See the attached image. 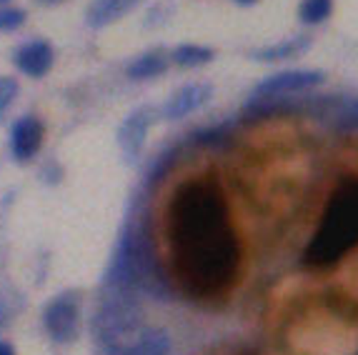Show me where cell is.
<instances>
[{
  "instance_id": "cell-9",
  "label": "cell",
  "mask_w": 358,
  "mask_h": 355,
  "mask_svg": "<svg viewBox=\"0 0 358 355\" xmlns=\"http://www.w3.org/2000/svg\"><path fill=\"white\" fill-rule=\"evenodd\" d=\"M171 350H173V340L166 328H143L136 340L123 343L108 355H171Z\"/></svg>"
},
{
  "instance_id": "cell-23",
  "label": "cell",
  "mask_w": 358,
  "mask_h": 355,
  "mask_svg": "<svg viewBox=\"0 0 358 355\" xmlns=\"http://www.w3.org/2000/svg\"><path fill=\"white\" fill-rule=\"evenodd\" d=\"M45 3H53V0H45Z\"/></svg>"
},
{
  "instance_id": "cell-2",
  "label": "cell",
  "mask_w": 358,
  "mask_h": 355,
  "mask_svg": "<svg viewBox=\"0 0 358 355\" xmlns=\"http://www.w3.org/2000/svg\"><path fill=\"white\" fill-rule=\"evenodd\" d=\"M358 245V178H343L331 190L318 228L301 253V266L331 268Z\"/></svg>"
},
{
  "instance_id": "cell-6",
  "label": "cell",
  "mask_w": 358,
  "mask_h": 355,
  "mask_svg": "<svg viewBox=\"0 0 358 355\" xmlns=\"http://www.w3.org/2000/svg\"><path fill=\"white\" fill-rule=\"evenodd\" d=\"M213 98V85L208 83H188L183 88H178L176 93H171V98L163 106V118L166 120H180L188 118L191 113L201 110L206 103Z\"/></svg>"
},
{
  "instance_id": "cell-5",
  "label": "cell",
  "mask_w": 358,
  "mask_h": 355,
  "mask_svg": "<svg viewBox=\"0 0 358 355\" xmlns=\"http://www.w3.org/2000/svg\"><path fill=\"white\" fill-rule=\"evenodd\" d=\"M78 320H80V310H78V300L73 296H58L45 305L43 310V326L45 333L53 338L55 343H71L78 335Z\"/></svg>"
},
{
  "instance_id": "cell-20",
  "label": "cell",
  "mask_w": 358,
  "mask_h": 355,
  "mask_svg": "<svg viewBox=\"0 0 358 355\" xmlns=\"http://www.w3.org/2000/svg\"><path fill=\"white\" fill-rule=\"evenodd\" d=\"M0 355H15V350H13L8 343H3V340H0Z\"/></svg>"
},
{
  "instance_id": "cell-10",
  "label": "cell",
  "mask_w": 358,
  "mask_h": 355,
  "mask_svg": "<svg viewBox=\"0 0 358 355\" xmlns=\"http://www.w3.org/2000/svg\"><path fill=\"white\" fill-rule=\"evenodd\" d=\"M15 66L28 78H43L53 66V48L45 41H30L15 50Z\"/></svg>"
},
{
  "instance_id": "cell-7",
  "label": "cell",
  "mask_w": 358,
  "mask_h": 355,
  "mask_svg": "<svg viewBox=\"0 0 358 355\" xmlns=\"http://www.w3.org/2000/svg\"><path fill=\"white\" fill-rule=\"evenodd\" d=\"M153 118H155V113L150 110V108H138V110H133L131 115L123 120V125L118 128V145L128 158H138V155H141Z\"/></svg>"
},
{
  "instance_id": "cell-16",
  "label": "cell",
  "mask_w": 358,
  "mask_h": 355,
  "mask_svg": "<svg viewBox=\"0 0 358 355\" xmlns=\"http://www.w3.org/2000/svg\"><path fill=\"white\" fill-rule=\"evenodd\" d=\"M23 23H25V10H20V8H6V10H0V30H3V33L18 30Z\"/></svg>"
},
{
  "instance_id": "cell-13",
  "label": "cell",
  "mask_w": 358,
  "mask_h": 355,
  "mask_svg": "<svg viewBox=\"0 0 358 355\" xmlns=\"http://www.w3.org/2000/svg\"><path fill=\"white\" fill-rule=\"evenodd\" d=\"M168 63L171 58L161 53V50H150V53L138 55L131 66L126 68V75L133 80H148V78H158L168 71Z\"/></svg>"
},
{
  "instance_id": "cell-4",
  "label": "cell",
  "mask_w": 358,
  "mask_h": 355,
  "mask_svg": "<svg viewBox=\"0 0 358 355\" xmlns=\"http://www.w3.org/2000/svg\"><path fill=\"white\" fill-rule=\"evenodd\" d=\"M326 83V73L318 68H291V71H278L273 75H266L256 88L251 90L253 101H271V98H286L293 93L316 88Z\"/></svg>"
},
{
  "instance_id": "cell-17",
  "label": "cell",
  "mask_w": 358,
  "mask_h": 355,
  "mask_svg": "<svg viewBox=\"0 0 358 355\" xmlns=\"http://www.w3.org/2000/svg\"><path fill=\"white\" fill-rule=\"evenodd\" d=\"M15 95H18V83H15V78H0V115L8 110L13 101H15Z\"/></svg>"
},
{
  "instance_id": "cell-8",
  "label": "cell",
  "mask_w": 358,
  "mask_h": 355,
  "mask_svg": "<svg viewBox=\"0 0 358 355\" xmlns=\"http://www.w3.org/2000/svg\"><path fill=\"white\" fill-rule=\"evenodd\" d=\"M43 145V125L33 115H23L13 123L10 131V150L18 163H28Z\"/></svg>"
},
{
  "instance_id": "cell-3",
  "label": "cell",
  "mask_w": 358,
  "mask_h": 355,
  "mask_svg": "<svg viewBox=\"0 0 358 355\" xmlns=\"http://www.w3.org/2000/svg\"><path fill=\"white\" fill-rule=\"evenodd\" d=\"M141 318H143V310H141L136 293L103 290V300L93 315L90 328H93V335H96L101 350H106L108 355L110 350L126 343V338L141 333Z\"/></svg>"
},
{
  "instance_id": "cell-1",
  "label": "cell",
  "mask_w": 358,
  "mask_h": 355,
  "mask_svg": "<svg viewBox=\"0 0 358 355\" xmlns=\"http://www.w3.org/2000/svg\"><path fill=\"white\" fill-rule=\"evenodd\" d=\"M168 243L180 290L196 300L223 296L241 268V245L223 190L210 178H188L168 203Z\"/></svg>"
},
{
  "instance_id": "cell-15",
  "label": "cell",
  "mask_w": 358,
  "mask_h": 355,
  "mask_svg": "<svg viewBox=\"0 0 358 355\" xmlns=\"http://www.w3.org/2000/svg\"><path fill=\"white\" fill-rule=\"evenodd\" d=\"M334 13V0H301L299 18L303 25H321L331 18Z\"/></svg>"
},
{
  "instance_id": "cell-19",
  "label": "cell",
  "mask_w": 358,
  "mask_h": 355,
  "mask_svg": "<svg viewBox=\"0 0 358 355\" xmlns=\"http://www.w3.org/2000/svg\"><path fill=\"white\" fill-rule=\"evenodd\" d=\"M8 318H10V313H8V308H6V300L0 298V328L6 326L8 323Z\"/></svg>"
},
{
  "instance_id": "cell-22",
  "label": "cell",
  "mask_w": 358,
  "mask_h": 355,
  "mask_svg": "<svg viewBox=\"0 0 358 355\" xmlns=\"http://www.w3.org/2000/svg\"><path fill=\"white\" fill-rule=\"evenodd\" d=\"M0 3H8V0H0Z\"/></svg>"
},
{
  "instance_id": "cell-11",
  "label": "cell",
  "mask_w": 358,
  "mask_h": 355,
  "mask_svg": "<svg viewBox=\"0 0 358 355\" xmlns=\"http://www.w3.org/2000/svg\"><path fill=\"white\" fill-rule=\"evenodd\" d=\"M136 6L138 0H96L85 13V20H88L90 28H106V25L128 15Z\"/></svg>"
},
{
  "instance_id": "cell-18",
  "label": "cell",
  "mask_w": 358,
  "mask_h": 355,
  "mask_svg": "<svg viewBox=\"0 0 358 355\" xmlns=\"http://www.w3.org/2000/svg\"><path fill=\"white\" fill-rule=\"evenodd\" d=\"M338 120L348 128H358V98H348L338 110Z\"/></svg>"
},
{
  "instance_id": "cell-14",
  "label": "cell",
  "mask_w": 358,
  "mask_h": 355,
  "mask_svg": "<svg viewBox=\"0 0 358 355\" xmlns=\"http://www.w3.org/2000/svg\"><path fill=\"white\" fill-rule=\"evenodd\" d=\"M213 58H215L213 48L196 45V43H183V45L173 48V53H171V60H173V63L178 68H201V66H208V63Z\"/></svg>"
},
{
  "instance_id": "cell-12",
  "label": "cell",
  "mask_w": 358,
  "mask_h": 355,
  "mask_svg": "<svg viewBox=\"0 0 358 355\" xmlns=\"http://www.w3.org/2000/svg\"><path fill=\"white\" fill-rule=\"evenodd\" d=\"M310 48L308 36H296L288 38V41L275 43V45H266L253 50V58L261 60V63H273V60H286V58H299Z\"/></svg>"
},
{
  "instance_id": "cell-21",
  "label": "cell",
  "mask_w": 358,
  "mask_h": 355,
  "mask_svg": "<svg viewBox=\"0 0 358 355\" xmlns=\"http://www.w3.org/2000/svg\"><path fill=\"white\" fill-rule=\"evenodd\" d=\"M236 6H243V8H248V6H256L258 0H233Z\"/></svg>"
}]
</instances>
